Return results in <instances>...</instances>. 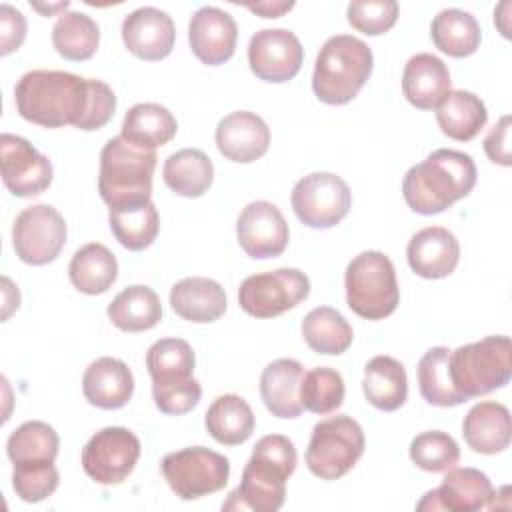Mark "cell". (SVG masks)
<instances>
[{
  "mask_svg": "<svg viewBox=\"0 0 512 512\" xmlns=\"http://www.w3.org/2000/svg\"><path fill=\"white\" fill-rule=\"evenodd\" d=\"M18 114L42 128L82 122L90 104V78L64 70H30L14 86Z\"/></svg>",
  "mask_w": 512,
  "mask_h": 512,
  "instance_id": "1",
  "label": "cell"
},
{
  "mask_svg": "<svg viewBox=\"0 0 512 512\" xmlns=\"http://www.w3.org/2000/svg\"><path fill=\"white\" fill-rule=\"evenodd\" d=\"M478 170L470 154L440 148L414 164L402 180V196L416 214L432 216L466 198L476 186Z\"/></svg>",
  "mask_w": 512,
  "mask_h": 512,
  "instance_id": "2",
  "label": "cell"
},
{
  "mask_svg": "<svg viewBox=\"0 0 512 512\" xmlns=\"http://www.w3.org/2000/svg\"><path fill=\"white\" fill-rule=\"evenodd\" d=\"M296 460V448L288 436H262L242 470L240 486L228 494L222 510H280L286 498V480L294 474Z\"/></svg>",
  "mask_w": 512,
  "mask_h": 512,
  "instance_id": "3",
  "label": "cell"
},
{
  "mask_svg": "<svg viewBox=\"0 0 512 512\" xmlns=\"http://www.w3.org/2000/svg\"><path fill=\"white\" fill-rule=\"evenodd\" d=\"M374 68L370 46L350 34L330 36L314 62L312 90L330 106H342L356 98Z\"/></svg>",
  "mask_w": 512,
  "mask_h": 512,
  "instance_id": "4",
  "label": "cell"
},
{
  "mask_svg": "<svg viewBox=\"0 0 512 512\" xmlns=\"http://www.w3.org/2000/svg\"><path fill=\"white\" fill-rule=\"evenodd\" d=\"M156 152L142 150L122 136L110 138L100 152L98 192L110 210L150 202Z\"/></svg>",
  "mask_w": 512,
  "mask_h": 512,
  "instance_id": "5",
  "label": "cell"
},
{
  "mask_svg": "<svg viewBox=\"0 0 512 512\" xmlns=\"http://www.w3.org/2000/svg\"><path fill=\"white\" fill-rule=\"evenodd\" d=\"M346 304L366 320L390 316L400 302V288L392 260L378 250L360 252L350 260L344 274Z\"/></svg>",
  "mask_w": 512,
  "mask_h": 512,
  "instance_id": "6",
  "label": "cell"
},
{
  "mask_svg": "<svg viewBox=\"0 0 512 512\" xmlns=\"http://www.w3.org/2000/svg\"><path fill=\"white\" fill-rule=\"evenodd\" d=\"M454 388L466 398H476L504 388L512 376V344L508 336H486L450 352Z\"/></svg>",
  "mask_w": 512,
  "mask_h": 512,
  "instance_id": "7",
  "label": "cell"
},
{
  "mask_svg": "<svg viewBox=\"0 0 512 512\" xmlns=\"http://www.w3.org/2000/svg\"><path fill=\"white\" fill-rule=\"evenodd\" d=\"M362 426L348 414L320 420L312 428L306 448L308 470L322 480H338L348 474L364 454Z\"/></svg>",
  "mask_w": 512,
  "mask_h": 512,
  "instance_id": "8",
  "label": "cell"
},
{
  "mask_svg": "<svg viewBox=\"0 0 512 512\" xmlns=\"http://www.w3.org/2000/svg\"><path fill=\"white\" fill-rule=\"evenodd\" d=\"M162 476L182 500H196L222 490L230 478V462L224 454L204 446H188L162 458Z\"/></svg>",
  "mask_w": 512,
  "mask_h": 512,
  "instance_id": "9",
  "label": "cell"
},
{
  "mask_svg": "<svg viewBox=\"0 0 512 512\" xmlns=\"http://www.w3.org/2000/svg\"><path fill=\"white\" fill-rule=\"evenodd\" d=\"M310 294V278L298 268H278L244 278L238 288L240 308L254 318H276L296 308Z\"/></svg>",
  "mask_w": 512,
  "mask_h": 512,
  "instance_id": "10",
  "label": "cell"
},
{
  "mask_svg": "<svg viewBox=\"0 0 512 512\" xmlns=\"http://www.w3.org/2000/svg\"><path fill=\"white\" fill-rule=\"evenodd\" d=\"M290 204L304 226L324 230L346 218L352 192L338 174L312 172L294 184Z\"/></svg>",
  "mask_w": 512,
  "mask_h": 512,
  "instance_id": "11",
  "label": "cell"
},
{
  "mask_svg": "<svg viewBox=\"0 0 512 512\" xmlns=\"http://www.w3.org/2000/svg\"><path fill=\"white\" fill-rule=\"evenodd\" d=\"M68 228L64 216L50 204L24 208L12 226V248L30 266L54 262L66 244Z\"/></svg>",
  "mask_w": 512,
  "mask_h": 512,
  "instance_id": "12",
  "label": "cell"
},
{
  "mask_svg": "<svg viewBox=\"0 0 512 512\" xmlns=\"http://www.w3.org/2000/svg\"><path fill=\"white\" fill-rule=\"evenodd\" d=\"M142 446L134 432L122 426L98 430L82 448V468L88 478L102 486L124 482L140 458Z\"/></svg>",
  "mask_w": 512,
  "mask_h": 512,
  "instance_id": "13",
  "label": "cell"
},
{
  "mask_svg": "<svg viewBox=\"0 0 512 512\" xmlns=\"http://www.w3.org/2000/svg\"><path fill=\"white\" fill-rule=\"evenodd\" d=\"M0 170L4 186L16 198H32L52 184V164L26 138L4 132L0 136Z\"/></svg>",
  "mask_w": 512,
  "mask_h": 512,
  "instance_id": "14",
  "label": "cell"
},
{
  "mask_svg": "<svg viewBox=\"0 0 512 512\" xmlns=\"http://www.w3.org/2000/svg\"><path fill=\"white\" fill-rule=\"evenodd\" d=\"M304 62V48L298 36L286 28H264L250 38L248 64L264 82L292 80Z\"/></svg>",
  "mask_w": 512,
  "mask_h": 512,
  "instance_id": "15",
  "label": "cell"
},
{
  "mask_svg": "<svg viewBox=\"0 0 512 512\" xmlns=\"http://www.w3.org/2000/svg\"><path fill=\"white\" fill-rule=\"evenodd\" d=\"M236 238L246 256L266 260L280 256L290 240L284 214L268 200L250 202L236 220Z\"/></svg>",
  "mask_w": 512,
  "mask_h": 512,
  "instance_id": "16",
  "label": "cell"
},
{
  "mask_svg": "<svg viewBox=\"0 0 512 512\" xmlns=\"http://www.w3.org/2000/svg\"><path fill=\"white\" fill-rule=\"evenodd\" d=\"M442 484L424 494L418 510H450V512H476L492 508L494 488L490 478L476 468H450Z\"/></svg>",
  "mask_w": 512,
  "mask_h": 512,
  "instance_id": "17",
  "label": "cell"
},
{
  "mask_svg": "<svg viewBox=\"0 0 512 512\" xmlns=\"http://www.w3.org/2000/svg\"><path fill=\"white\" fill-rule=\"evenodd\" d=\"M122 42L136 58L158 62L170 56L176 42V28L164 10L142 6L124 18Z\"/></svg>",
  "mask_w": 512,
  "mask_h": 512,
  "instance_id": "18",
  "label": "cell"
},
{
  "mask_svg": "<svg viewBox=\"0 0 512 512\" xmlns=\"http://www.w3.org/2000/svg\"><path fill=\"white\" fill-rule=\"evenodd\" d=\"M238 40L236 20L216 6H202L188 24V42L194 56L208 66H220L234 56Z\"/></svg>",
  "mask_w": 512,
  "mask_h": 512,
  "instance_id": "19",
  "label": "cell"
},
{
  "mask_svg": "<svg viewBox=\"0 0 512 512\" xmlns=\"http://www.w3.org/2000/svg\"><path fill=\"white\" fill-rule=\"evenodd\" d=\"M214 138L220 154L240 164L262 158L270 148L268 124L248 110H236L224 116L216 126Z\"/></svg>",
  "mask_w": 512,
  "mask_h": 512,
  "instance_id": "20",
  "label": "cell"
},
{
  "mask_svg": "<svg viewBox=\"0 0 512 512\" xmlns=\"http://www.w3.org/2000/svg\"><path fill=\"white\" fill-rule=\"evenodd\" d=\"M406 258L414 274L428 280H440L456 270L460 260V244L448 228L428 226L410 238Z\"/></svg>",
  "mask_w": 512,
  "mask_h": 512,
  "instance_id": "21",
  "label": "cell"
},
{
  "mask_svg": "<svg viewBox=\"0 0 512 512\" xmlns=\"http://www.w3.org/2000/svg\"><path fill=\"white\" fill-rule=\"evenodd\" d=\"M84 398L102 410H118L134 394V376L126 362L112 356L96 358L82 376Z\"/></svg>",
  "mask_w": 512,
  "mask_h": 512,
  "instance_id": "22",
  "label": "cell"
},
{
  "mask_svg": "<svg viewBox=\"0 0 512 512\" xmlns=\"http://www.w3.org/2000/svg\"><path fill=\"white\" fill-rule=\"evenodd\" d=\"M462 436L470 450L478 454H498L510 446V410L494 400L474 404L462 422Z\"/></svg>",
  "mask_w": 512,
  "mask_h": 512,
  "instance_id": "23",
  "label": "cell"
},
{
  "mask_svg": "<svg viewBox=\"0 0 512 512\" xmlns=\"http://www.w3.org/2000/svg\"><path fill=\"white\" fill-rule=\"evenodd\" d=\"M452 80L448 66L434 54H414L402 74V92L418 110H436L450 92Z\"/></svg>",
  "mask_w": 512,
  "mask_h": 512,
  "instance_id": "24",
  "label": "cell"
},
{
  "mask_svg": "<svg viewBox=\"0 0 512 512\" xmlns=\"http://www.w3.org/2000/svg\"><path fill=\"white\" fill-rule=\"evenodd\" d=\"M304 366L294 358L270 362L260 376V396L268 412L276 418H298L304 412L300 384Z\"/></svg>",
  "mask_w": 512,
  "mask_h": 512,
  "instance_id": "25",
  "label": "cell"
},
{
  "mask_svg": "<svg viewBox=\"0 0 512 512\" xmlns=\"http://www.w3.org/2000/svg\"><path fill=\"white\" fill-rule=\"evenodd\" d=\"M224 288L204 276H190L176 282L170 290L172 310L188 322L206 324L218 320L226 312Z\"/></svg>",
  "mask_w": 512,
  "mask_h": 512,
  "instance_id": "26",
  "label": "cell"
},
{
  "mask_svg": "<svg viewBox=\"0 0 512 512\" xmlns=\"http://www.w3.org/2000/svg\"><path fill=\"white\" fill-rule=\"evenodd\" d=\"M196 356L182 338L156 340L146 352V368L152 378V390L186 386L194 380Z\"/></svg>",
  "mask_w": 512,
  "mask_h": 512,
  "instance_id": "27",
  "label": "cell"
},
{
  "mask_svg": "<svg viewBox=\"0 0 512 512\" xmlns=\"http://www.w3.org/2000/svg\"><path fill=\"white\" fill-rule=\"evenodd\" d=\"M176 130L178 122L166 106L140 102L124 114L120 136L142 150H156L168 144L176 136Z\"/></svg>",
  "mask_w": 512,
  "mask_h": 512,
  "instance_id": "28",
  "label": "cell"
},
{
  "mask_svg": "<svg viewBox=\"0 0 512 512\" xmlns=\"http://www.w3.org/2000/svg\"><path fill=\"white\" fill-rule=\"evenodd\" d=\"M362 390L374 408L382 412L398 410L408 398V376L404 366L392 356H374L364 366Z\"/></svg>",
  "mask_w": 512,
  "mask_h": 512,
  "instance_id": "29",
  "label": "cell"
},
{
  "mask_svg": "<svg viewBox=\"0 0 512 512\" xmlns=\"http://www.w3.org/2000/svg\"><path fill=\"white\" fill-rule=\"evenodd\" d=\"M436 122L448 138L468 142L486 126L488 110L476 94L468 90H450L436 106Z\"/></svg>",
  "mask_w": 512,
  "mask_h": 512,
  "instance_id": "30",
  "label": "cell"
},
{
  "mask_svg": "<svg viewBox=\"0 0 512 512\" xmlns=\"http://www.w3.org/2000/svg\"><path fill=\"white\" fill-rule=\"evenodd\" d=\"M208 434L224 446L244 444L254 432V412L238 394L218 396L204 414Z\"/></svg>",
  "mask_w": 512,
  "mask_h": 512,
  "instance_id": "31",
  "label": "cell"
},
{
  "mask_svg": "<svg viewBox=\"0 0 512 512\" xmlns=\"http://www.w3.org/2000/svg\"><path fill=\"white\" fill-rule=\"evenodd\" d=\"M68 276L78 292L88 296L104 294L118 278V260L104 244L90 242L74 252Z\"/></svg>",
  "mask_w": 512,
  "mask_h": 512,
  "instance_id": "32",
  "label": "cell"
},
{
  "mask_svg": "<svg viewBox=\"0 0 512 512\" xmlns=\"http://www.w3.org/2000/svg\"><path fill=\"white\" fill-rule=\"evenodd\" d=\"M110 322L122 332H144L162 320L158 294L144 284L124 288L106 310Z\"/></svg>",
  "mask_w": 512,
  "mask_h": 512,
  "instance_id": "33",
  "label": "cell"
},
{
  "mask_svg": "<svg viewBox=\"0 0 512 512\" xmlns=\"http://www.w3.org/2000/svg\"><path fill=\"white\" fill-rule=\"evenodd\" d=\"M162 176L164 184L174 194L184 198H198L210 188L214 180V166L208 154L202 150L182 148L166 158Z\"/></svg>",
  "mask_w": 512,
  "mask_h": 512,
  "instance_id": "34",
  "label": "cell"
},
{
  "mask_svg": "<svg viewBox=\"0 0 512 512\" xmlns=\"http://www.w3.org/2000/svg\"><path fill=\"white\" fill-rule=\"evenodd\" d=\"M430 38L440 52L452 58H466L478 50L482 30L470 12L446 8L434 16L430 24Z\"/></svg>",
  "mask_w": 512,
  "mask_h": 512,
  "instance_id": "35",
  "label": "cell"
},
{
  "mask_svg": "<svg viewBox=\"0 0 512 512\" xmlns=\"http://www.w3.org/2000/svg\"><path fill=\"white\" fill-rule=\"evenodd\" d=\"M302 338L310 350L318 354L338 356L346 352L354 340L348 320L330 306L310 310L302 320Z\"/></svg>",
  "mask_w": 512,
  "mask_h": 512,
  "instance_id": "36",
  "label": "cell"
},
{
  "mask_svg": "<svg viewBox=\"0 0 512 512\" xmlns=\"http://www.w3.org/2000/svg\"><path fill=\"white\" fill-rule=\"evenodd\" d=\"M450 352L446 346H434L418 362V388L422 398L432 406L452 408L466 402L452 384Z\"/></svg>",
  "mask_w": 512,
  "mask_h": 512,
  "instance_id": "37",
  "label": "cell"
},
{
  "mask_svg": "<svg viewBox=\"0 0 512 512\" xmlns=\"http://www.w3.org/2000/svg\"><path fill=\"white\" fill-rule=\"evenodd\" d=\"M54 50L72 62L88 60L100 44L98 24L84 12H62L52 28Z\"/></svg>",
  "mask_w": 512,
  "mask_h": 512,
  "instance_id": "38",
  "label": "cell"
},
{
  "mask_svg": "<svg viewBox=\"0 0 512 512\" xmlns=\"http://www.w3.org/2000/svg\"><path fill=\"white\" fill-rule=\"evenodd\" d=\"M60 438L58 432L42 422L28 420L20 424L6 442V454L14 464H46L54 462L58 456Z\"/></svg>",
  "mask_w": 512,
  "mask_h": 512,
  "instance_id": "39",
  "label": "cell"
},
{
  "mask_svg": "<svg viewBox=\"0 0 512 512\" xmlns=\"http://www.w3.org/2000/svg\"><path fill=\"white\" fill-rule=\"evenodd\" d=\"M108 224L114 238L132 252L148 248L160 232V216L152 200L140 206L110 210Z\"/></svg>",
  "mask_w": 512,
  "mask_h": 512,
  "instance_id": "40",
  "label": "cell"
},
{
  "mask_svg": "<svg viewBox=\"0 0 512 512\" xmlns=\"http://www.w3.org/2000/svg\"><path fill=\"white\" fill-rule=\"evenodd\" d=\"M344 380L342 374L328 366H318L308 372H304L302 384H300V400L304 410H310L314 414H330L344 402Z\"/></svg>",
  "mask_w": 512,
  "mask_h": 512,
  "instance_id": "41",
  "label": "cell"
},
{
  "mask_svg": "<svg viewBox=\"0 0 512 512\" xmlns=\"http://www.w3.org/2000/svg\"><path fill=\"white\" fill-rule=\"evenodd\" d=\"M410 460L424 472H446L460 460V448L456 440L440 430H428L412 438Z\"/></svg>",
  "mask_w": 512,
  "mask_h": 512,
  "instance_id": "42",
  "label": "cell"
},
{
  "mask_svg": "<svg viewBox=\"0 0 512 512\" xmlns=\"http://www.w3.org/2000/svg\"><path fill=\"white\" fill-rule=\"evenodd\" d=\"M60 474L54 462L46 464H14L12 488L24 502H42L58 488Z\"/></svg>",
  "mask_w": 512,
  "mask_h": 512,
  "instance_id": "43",
  "label": "cell"
},
{
  "mask_svg": "<svg viewBox=\"0 0 512 512\" xmlns=\"http://www.w3.org/2000/svg\"><path fill=\"white\" fill-rule=\"evenodd\" d=\"M398 12L394 0H356L346 8L348 24L366 36L386 34L396 24Z\"/></svg>",
  "mask_w": 512,
  "mask_h": 512,
  "instance_id": "44",
  "label": "cell"
},
{
  "mask_svg": "<svg viewBox=\"0 0 512 512\" xmlns=\"http://www.w3.org/2000/svg\"><path fill=\"white\" fill-rule=\"evenodd\" d=\"M116 110V96L114 90L96 78H90V104L88 110L78 124L80 130H100L104 128Z\"/></svg>",
  "mask_w": 512,
  "mask_h": 512,
  "instance_id": "45",
  "label": "cell"
},
{
  "mask_svg": "<svg viewBox=\"0 0 512 512\" xmlns=\"http://www.w3.org/2000/svg\"><path fill=\"white\" fill-rule=\"evenodd\" d=\"M200 396H202V388L196 378L186 386L168 388V390H152L156 408L168 416H180V414L190 412L200 402Z\"/></svg>",
  "mask_w": 512,
  "mask_h": 512,
  "instance_id": "46",
  "label": "cell"
},
{
  "mask_svg": "<svg viewBox=\"0 0 512 512\" xmlns=\"http://www.w3.org/2000/svg\"><path fill=\"white\" fill-rule=\"evenodd\" d=\"M26 38V18L10 4H0V54L18 50Z\"/></svg>",
  "mask_w": 512,
  "mask_h": 512,
  "instance_id": "47",
  "label": "cell"
},
{
  "mask_svg": "<svg viewBox=\"0 0 512 512\" xmlns=\"http://www.w3.org/2000/svg\"><path fill=\"white\" fill-rule=\"evenodd\" d=\"M484 152L490 162L510 166V116H502L484 138Z\"/></svg>",
  "mask_w": 512,
  "mask_h": 512,
  "instance_id": "48",
  "label": "cell"
},
{
  "mask_svg": "<svg viewBox=\"0 0 512 512\" xmlns=\"http://www.w3.org/2000/svg\"><path fill=\"white\" fill-rule=\"evenodd\" d=\"M246 8L250 12L262 16V18H280L282 14H286V12H290L294 8V2H280V0L256 2V4H248Z\"/></svg>",
  "mask_w": 512,
  "mask_h": 512,
  "instance_id": "49",
  "label": "cell"
}]
</instances>
